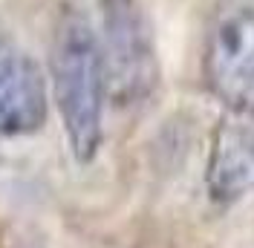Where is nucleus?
Listing matches in <instances>:
<instances>
[{
  "label": "nucleus",
  "instance_id": "7ed1b4c3",
  "mask_svg": "<svg viewBox=\"0 0 254 248\" xmlns=\"http://www.w3.org/2000/svg\"><path fill=\"white\" fill-rule=\"evenodd\" d=\"M202 69L228 113L254 122V0H222L214 9Z\"/></svg>",
  "mask_w": 254,
  "mask_h": 248
},
{
  "label": "nucleus",
  "instance_id": "f03ea898",
  "mask_svg": "<svg viewBox=\"0 0 254 248\" xmlns=\"http://www.w3.org/2000/svg\"><path fill=\"white\" fill-rule=\"evenodd\" d=\"M98 47L104 58L107 95L116 104L144 101L156 87L159 63L150 26L136 0H101L98 9Z\"/></svg>",
  "mask_w": 254,
  "mask_h": 248
},
{
  "label": "nucleus",
  "instance_id": "20e7f679",
  "mask_svg": "<svg viewBox=\"0 0 254 248\" xmlns=\"http://www.w3.org/2000/svg\"><path fill=\"white\" fill-rule=\"evenodd\" d=\"M49 90L38 61L0 35V139L32 136L47 122Z\"/></svg>",
  "mask_w": 254,
  "mask_h": 248
},
{
  "label": "nucleus",
  "instance_id": "39448f33",
  "mask_svg": "<svg viewBox=\"0 0 254 248\" xmlns=\"http://www.w3.org/2000/svg\"><path fill=\"white\" fill-rule=\"evenodd\" d=\"M208 196L220 205L254 193V127L243 116L225 119L214 133L205 171Z\"/></svg>",
  "mask_w": 254,
  "mask_h": 248
},
{
  "label": "nucleus",
  "instance_id": "f257e3e1",
  "mask_svg": "<svg viewBox=\"0 0 254 248\" xmlns=\"http://www.w3.org/2000/svg\"><path fill=\"white\" fill-rule=\"evenodd\" d=\"M49 87L72 156L81 165L93 162L104 139V107L110 95L95 23L78 6H66L55 23Z\"/></svg>",
  "mask_w": 254,
  "mask_h": 248
}]
</instances>
